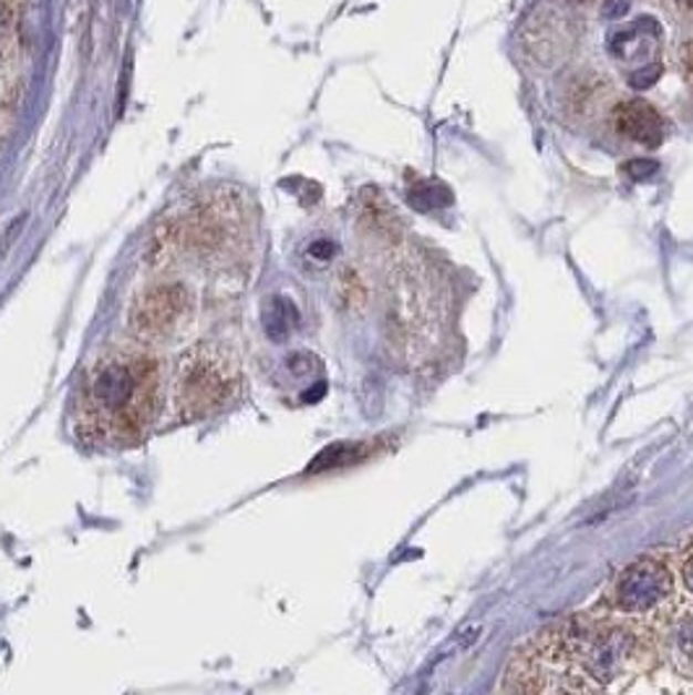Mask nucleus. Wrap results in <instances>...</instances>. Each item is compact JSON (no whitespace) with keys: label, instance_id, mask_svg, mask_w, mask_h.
I'll use <instances>...</instances> for the list:
<instances>
[{"label":"nucleus","instance_id":"1","mask_svg":"<svg viewBox=\"0 0 693 695\" xmlns=\"http://www.w3.org/2000/svg\"><path fill=\"white\" fill-rule=\"evenodd\" d=\"M165 357L144 342L105 344L86 360L73 394L71 423L92 448H134L165 404Z\"/></svg>","mask_w":693,"mask_h":695},{"label":"nucleus","instance_id":"2","mask_svg":"<svg viewBox=\"0 0 693 695\" xmlns=\"http://www.w3.org/2000/svg\"><path fill=\"white\" fill-rule=\"evenodd\" d=\"M173 383L175 412L186 423H194L230 402L238 388V370L223 352L211 346H194L180 357Z\"/></svg>","mask_w":693,"mask_h":695},{"label":"nucleus","instance_id":"3","mask_svg":"<svg viewBox=\"0 0 693 695\" xmlns=\"http://www.w3.org/2000/svg\"><path fill=\"white\" fill-rule=\"evenodd\" d=\"M563 662L577 664L589 680V687H610L616 680L631 675V664L639 654L637 635L631 627L597 623L585 631L566 633L560 639Z\"/></svg>","mask_w":693,"mask_h":695},{"label":"nucleus","instance_id":"4","mask_svg":"<svg viewBox=\"0 0 693 695\" xmlns=\"http://www.w3.org/2000/svg\"><path fill=\"white\" fill-rule=\"evenodd\" d=\"M675 581L670 571L658 560H639L631 568H625L616 583V604L618 610L631 612V615H647L658 612L673 599Z\"/></svg>","mask_w":693,"mask_h":695},{"label":"nucleus","instance_id":"5","mask_svg":"<svg viewBox=\"0 0 693 695\" xmlns=\"http://www.w3.org/2000/svg\"><path fill=\"white\" fill-rule=\"evenodd\" d=\"M613 123L618 133H623L625 138H631V142L641 146H649V149L660 146L662 138H665V121L644 100L621 102L613 113Z\"/></svg>","mask_w":693,"mask_h":695},{"label":"nucleus","instance_id":"6","mask_svg":"<svg viewBox=\"0 0 693 695\" xmlns=\"http://www.w3.org/2000/svg\"><path fill=\"white\" fill-rule=\"evenodd\" d=\"M180 308H183V300L175 298L173 290H162L142 302L136 323L142 326V331H146V334H149V331H162L165 326H169L175 318H178Z\"/></svg>","mask_w":693,"mask_h":695},{"label":"nucleus","instance_id":"7","mask_svg":"<svg viewBox=\"0 0 693 695\" xmlns=\"http://www.w3.org/2000/svg\"><path fill=\"white\" fill-rule=\"evenodd\" d=\"M294 323H298V310L290 300L275 298L267 310V334L275 339V342H282L292 334Z\"/></svg>","mask_w":693,"mask_h":695},{"label":"nucleus","instance_id":"8","mask_svg":"<svg viewBox=\"0 0 693 695\" xmlns=\"http://www.w3.org/2000/svg\"><path fill=\"white\" fill-rule=\"evenodd\" d=\"M410 204L417 211L441 209V206L452 204V190L444 183H420L417 188L410 190Z\"/></svg>","mask_w":693,"mask_h":695},{"label":"nucleus","instance_id":"9","mask_svg":"<svg viewBox=\"0 0 693 695\" xmlns=\"http://www.w3.org/2000/svg\"><path fill=\"white\" fill-rule=\"evenodd\" d=\"M670 641H673L675 654L681 656V660L693 662V610L675 620L673 631H670Z\"/></svg>","mask_w":693,"mask_h":695},{"label":"nucleus","instance_id":"10","mask_svg":"<svg viewBox=\"0 0 693 695\" xmlns=\"http://www.w3.org/2000/svg\"><path fill=\"white\" fill-rule=\"evenodd\" d=\"M658 162L652 159H631L623 165V173L631 177V180H649L654 173H658Z\"/></svg>","mask_w":693,"mask_h":695},{"label":"nucleus","instance_id":"11","mask_svg":"<svg viewBox=\"0 0 693 695\" xmlns=\"http://www.w3.org/2000/svg\"><path fill=\"white\" fill-rule=\"evenodd\" d=\"M678 61H681V73H683L685 84L693 89V40H685L681 44V53H678Z\"/></svg>","mask_w":693,"mask_h":695},{"label":"nucleus","instance_id":"12","mask_svg":"<svg viewBox=\"0 0 693 695\" xmlns=\"http://www.w3.org/2000/svg\"><path fill=\"white\" fill-rule=\"evenodd\" d=\"M658 76H660V65H654V69L652 65H644V69L631 73V86L647 89V86H652L654 81H658Z\"/></svg>","mask_w":693,"mask_h":695},{"label":"nucleus","instance_id":"13","mask_svg":"<svg viewBox=\"0 0 693 695\" xmlns=\"http://www.w3.org/2000/svg\"><path fill=\"white\" fill-rule=\"evenodd\" d=\"M629 9H631L629 0H608V3H604L602 13L608 19H621V17H625V13H629Z\"/></svg>","mask_w":693,"mask_h":695},{"label":"nucleus","instance_id":"14","mask_svg":"<svg viewBox=\"0 0 693 695\" xmlns=\"http://www.w3.org/2000/svg\"><path fill=\"white\" fill-rule=\"evenodd\" d=\"M683 579H685V587H689V591H693V558L683 568Z\"/></svg>","mask_w":693,"mask_h":695},{"label":"nucleus","instance_id":"15","mask_svg":"<svg viewBox=\"0 0 693 695\" xmlns=\"http://www.w3.org/2000/svg\"><path fill=\"white\" fill-rule=\"evenodd\" d=\"M678 6H681V9H693V0H675Z\"/></svg>","mask_w":693,"mask_h":695},{"label":"nucleus","instance_id":"16","mask_svg":"<svg viewBox=\"0 0 693 695\" xmlns=\"http://www.w3.org/2000/svg\"><path fill=\"white\" fill-rule=\"evenodd\" d=\"M571 3H587V0H571Z\"/></svg>","mask_w":693,"mask_h":695}]
</instances>
